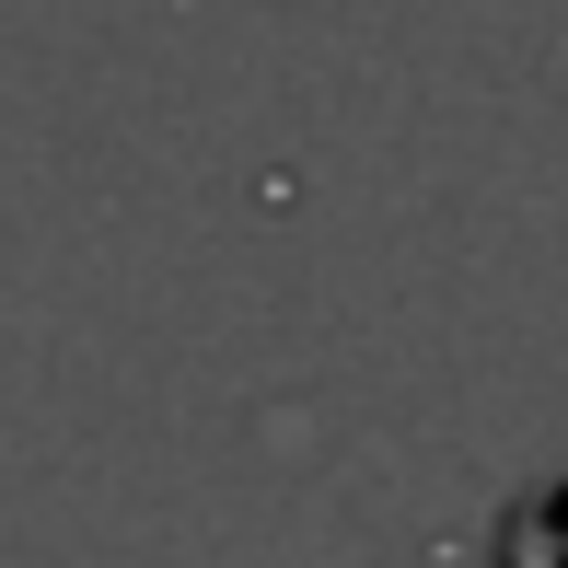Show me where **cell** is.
Returning <instances> with one entry per match:
<instances>
[{
    "instance_id": "obj_1",
    "label": "cell",
    "mask_w": 568,
    "mask_h": 568,
    "mask_svg": "<svg viewBox=\"0 0 568 568\" xmlns=\"http://www.w3.org/2000/svg\"><path fill=\"white\" fill-rule=\"evenodd\" d=\"M534 523H546V546L568 557V487H557V499H534Z\"/></svg>"
}]
</instances>
